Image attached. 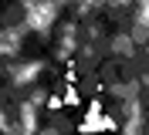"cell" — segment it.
<instances>
[{
	"instance_id": "6da1fadb",
	"label": "cell",
	"mask_w": 149,
	"mask_h": 135,
	"mask_svg": "<svg viewBox=\"0 0 149 135\" xmlns=\"http://www.w3.org/2000/svg\"><path fill=\"white\" fill-rule=\"evenodd\" d=\"M65 108H78L81 105V95H78V84H65Z\"/></svg>"
},
{
	"instance_id": "7a4b0ae2",
	"label": "cell",
	"mask_w": 149,
	"mask_h": 135,
	"mask_svg": "<svg viewBox=\"0 0 149 135\" xmlns=\"http://www.w3.org/2000/svg\"><path fill=\"white\" fill-rule=\"evenodd\" d=\"M61 108H65V98L61 95H51L47 98V111H61Z\"/></svg>"
}]
</instances>
